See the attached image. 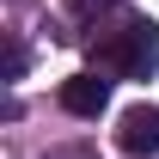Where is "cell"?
Returning <instances> with one entry per match:
<instances>
[{
    "label": "cell",
    "mask_w": 159,
    "mask_h": 159,
    "mask_svg": "<svg viewBox=\"0 0 159 159\" xmlns=\"http://www.w3.org/2000/svg\"><path fill=\"white\" fill-rule=\"evenodd\" d=\"M98 61H104V67H116V74H129V80L153 74V61H159V25H147V19H129L122 31H110V37H104Z\"/></svg>",
    "instance_id": "obj_1"
},
{
    "label": "cell",
    "mask_w": 159,
    "mask_h": 159,
    "mask_svg": "<svg viewBox=\"0 0 159 159\" xmlns=\"http://www.w3.org/2000/svg\"><path fill=\"white\" fill-rule=\"evenodd\" d=\"M104 104H110V86H104L98 74H74V80H61V110H67V116H98Z\"/></svg>",
    "instance_id": "obj_2"
},
{
    "label": "cell",
    "mask_w": 159,
    "mask_h": 159,
    "mask_svg": "<svg viewBox=\"0 0 159 159\" xmlns=\"http://www.w3.org/2000/svg\"><path fill=\"white\" fill-rule=\"evenodd\" d=\"M116 141H122L135 159H141V153H159V110H153V104H135V110H122Z\"/></svg>",
    "instance_id": "obj_3"
},
{
    "label": "cell",
    "mask_w": 159,
    "mask_h": 159,
    "mask_svg": "<svg viewBox=\"0 0 159 159\" xmlns=\"http://www.w3.org/2000/svg\"><path fill=\"white\" fill-rule=\"evenodd\" d=\"M25 74V43H12V49H6V80H19Z\"/></svg>",
    "instance_id": "obj_4"
},
{
    "label": "cell",
    "mask_w": 159,
    "mask_h": 159,
    "mask_svg": "<svg viewBox=\"0 0 159 159\" xmlns=\"http://www.w3.org/2000/svg\"><path fill=\"white\" fill-rule=\"evenodd\" d=\"M147 159H153V153H147Z\"/></svg>",
    "instance_id": "obj_5"
}]
</instances>
